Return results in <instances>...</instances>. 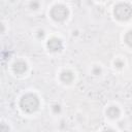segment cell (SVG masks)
Instances as JSON below:
<instances>
[{
    "label": "cell",
    "mask_w": 132,
    "mask_h": 132,
    "mask_svg": "<svg viewBox=\"0 0 132 132\" xmlns=\"http://www.w3.org/2000/svg\"><path fill=\"white\" fill-rule=\"evenodd\" d=\"M20 107L24 112L32 113L35 112L39 107V99L38 97L33 93H27L23 95L20 99Z\"/></svg>",
    "instance_id": "cell-1"
},
{
    "label": "cell",
    "mask_w": 132,
    "mask_h": 132,
    "mask_svg": "<svg viewBox=\"0 0 132 132\" xmlns=\"http://www.w3.org/2000/svg\"><path fill=\"white\" fill-rule=\"evenodd\" d=\"M113 15L119 21H128L132 16V6L126 2L118 3L113 7Z\"/></svg>",
    "instance_id": "cell-2"
},
{
    "label": "cell",
    "mask_w": 132,
    "mask_h": 132,
    "mask_svg": "<svg viewBox=\"0 0 132 132\" xmlns=\"http://www.w3.org/2000/svg\"><path fill=\"white\" fill-rule=\"evenodd\" d=\"M50 15L55 22H64L69 15V9L64 4H56L51 8Z\"/></svg>",
    "instance_id": "cell-3"
},
{
    "label": "cell",
    "mask_w": 132,
    "mask_h": 132,
    "mask_svg": "<svg viewBox=\"0 0 132 132\" xmlns=\"http://www.w3.org/2000/svg\"><path fill=\"white\" fill-rule=\"evenodd\" d=\"M46 47L52 53H59L63 48V42L58 37H51L46 42Z\"/></svg>",
    "instance_id": "cell-4"
},
{
    "label": "cell",
    "mask_w": 132,
    "mask_h": 132,
    "mask_svg": "<svg viewBox=\"0 0 132 132\" xmlns=\"http://www.w3.org/2000/svg\"><path fill=\"white\" fill-rule=\"evenodd\" d=\"M27 63L24 61V60H16L13 64H12V71L15 73V74H24L26 71H27Z\"/></svg>",
    "instance_id": "cell-5"
},
{
    "label": "cell",
    "mask_w": 132,
    "mask_h": 132,
    "mask_svg": "<svg viewBox=\"0 0 132 132\" xmlns=\"http://www.w3.org/2000/svg\"><path fill=\"white\" fill-rule=\"evenodd\" d=\"M105 112H106V116L109 119H117L121 114V109L117 105H110V106L107 107V109H106Z\"/></svg>",
    "instance_id": "cell-6"
},
{
    "label": "cell",
    "mask_w": 132,
    "mask_h": 132,
    "mask_svg": "<svg viewBox=\"0 0 132 132\" xmlns=\"http://www.w3.org/2000/svg\"><path fill=\"white\" fill-rule=\"evenodd\" d=\"M74 79V75L70 70H63L60 73V80L64 84H71Z\"/></svg>",
    "instance_id": "cell-7"
},
{
    "label": "cell",
    "mask_w": 132,
    "mask_h": 132,
    "mask_svg": "<svg viewBox=\"0 0 132 132\" xmlns=\"http://www.w3.org/2000/svg\"><path fill=\"white\" fill-rule=\"evenodd\" d=\"M124 40H125V42H126L130 47H132V30L128 31V32L125 34Z\"/></svg>",
    "instance_id": "cell-8"
},
{
    "label": "cell",
    "mask_w": 132,
    "mask_h": 132,
    "mask_svg": "<svg viewBox=\"0 0 132 132\" xmlns=\"http://www.w3.org/2000/svg\"><path fill=\"white\" fill-rule=\"evenodd\" d=\"M39 6H40V2L38 0H31L29 3V7L32 10H37L39 8Z\"/></svg>",
    "instance_id": "cell-9"
},
{
    "label": "cell",
    "mask_w": 132,
    "mask_h": 132,
    "mask_svg": "<svg viewBox=\"0 0 132 132\" xmlns=\"http://www.w3.org/2000/svg\"><path fill=\"white\" fill-rule=\"evenodd\" d=\"M113 65H114V67H116V68L121 69V68H123V67H124L125 63H124V61H123L122 59L118 58V59H116V60L113 61Z\"/></svg>",
    "instance_id": "cell-10"
},
{
    "label": "cell",
    "mask_w": 132,
    "mask_h": 132,
    "mask_svg": "<svg viewBox=\"0 0 132 132\" xmlns=\"http://www.w3.org/2000/svg\"><path fill=\"white\" fill-rule=\"evenodd\" d=\"M51 108H52V111H53V113H55V114H58V113H60V112H61V110H62V107H61V105H60V104H58V103H55V104H53Z\"/></svg>",
    "instance_id": "cell-11"
},
{
    "label": "cell",
    "mask_w": 132,
    "mask_h": 132,
    "mask_svg": "<svg viewBox=\"0 0 132 132\" xmlns=\"http://www.w3.org/2000/svg\"><path fill=\"white\" fill-rule=\"evenodd\" d=\"M92 74H94V75H100L101 74V72H102V69H101V67L100 66H98V65H95V66H93L92 67Z\"/></svg>",
    "instance_id": "cell-12"
},
{
    "label": "cell",
    "mask_w": 132,
    "mask_h": 132,
    "mask_svg": "<svg viewBox=\"0 0 132 132\" xmlns=\"http://www.w3.org/2000/svg\"><path fill=\"white\" fill-rule=\"evenodd\" d=\"M36 35H37V37H38L39 39H40V38L42 39V38L44 37L45 33H44V31H43V30H38V31H37V34H36Z\"/></svg>",
    "instance_id": "cell-13"
},
{
    "label": "cell",
    "mask_w": 132,
    "mask_h": 132,
    "mask_svg": "<svg viewBox=\"0 0 132 132\" xmlns=\"http://www.w3.org/2000/svg\"><path fill=\"white\" fill-rule=\"evenodd\" d=\"M9 1H10V2H13V1H15V0H9Z\"/></svg>",
    "instance_id": "cell-14"
}]
</instances>
